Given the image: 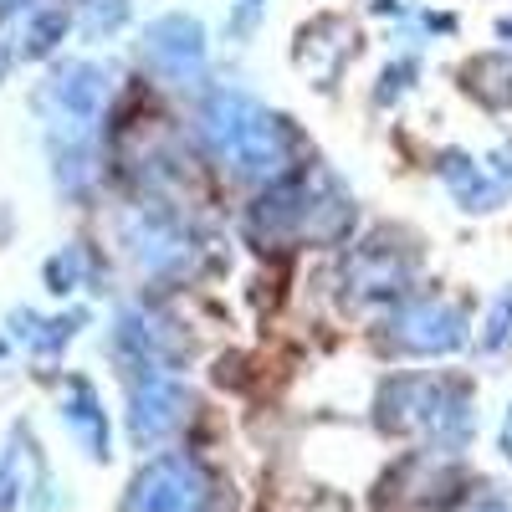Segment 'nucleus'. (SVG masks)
<instances>
[{"mask_svg":"<svg viewBox=\"0 0 512 512\" xmlns=\"http://www.w3.org/2000/svg\"><path fill=\"white\" fill-rule=\"evenodd\" d=\"M139 57L159 82H175V88H195L205 77V31L195 16H159L144 26Z\"/></svg>","mask_w":512,"mask_h":512,"instance_id":"nucleus-6","label":"nucleus"},{"mask_svg":"<svg viewBox=\"0 0 512 512\" xmlns=\"http://www.w3.org/2000/svg\"><path fill=\"white\" fill-rule=\"evenodd\" d=\"M200 134L210 144V154L226 159L236 175L262 180V185H282L297 180V134L241 88H216L200 108Z\"/></svg>","mask_w":512,"mask_h":512,"instance_id":"nucleus-1","label":"nucleus"},{"mask_svg":"<svg viewBox=\"0 0 512 512\" xmlns=\"http://www.w3.org/2000/svg\"><path fill=\"white\" fill-rule=\"evenodd\" d=\"M502 451L512 456V405H507V420H502Z\"/></svg>","mask_w":512,"mask_h":512,"instance_id":"nucleus-19","label":"nucleus"},{"mask_svg":"<svg viewBox=\"0 0 512 512\" xmlns=\"http://www.w3.org/2000/svg\"><path fill=\"white\" fill-rule=\"evenodd\" d=\"M0 67H6V62H0Z\"/></svg>","mask_w":512,"mask_h":512,"instance_id":"nucleus-21","label":"nucleus"},{"mask_svg":"<svg viewBox=\"0 0 512 512\" xmlns=\"http://www.w3.org/2000/svg\"><path fill=\"white\" fill-rule=\"evenodd\" d=\"M231 11H236V26L246 31L256 16H262V0H231Z\"/></svg>","mask_w":512,"mask_h":512,"instance_id":"nucleus-18","label":"nucleus"},{"mask_svg":"<svg viewBox=\"0 0 512 512\" xmlns=\"http://www.w3.org/2000/svg\"><path fill=\"white\" fill-rule=\"evenodd\" d=\"M441 180H446V190L461 200V210H492L507 190L492 180V169H487V159H472V154H461V149H451V154H441Z\"/></svg>","mask_w":512,"mask_h":512,"instance_id":"nucleus-9","label":"nucleus"},{"mask_svg":"<svg viewBox=\"0 0 512 512\" xmlns=\"http://www.w3.org/2000/svg\"><path fill=\"white\" fill-rule=\"evenodd\" d=\"M82 6V26L88 36H113L128 21V0H77Z\"/></svg>","mask_w":512,"mask_h":512,"instance_id":"nucleus-13","label":"nucleus"},{"mask_svg":"<svg viewBox=\"0 0 512 512\" xmlns=\"http://www.w3.org/2000/svg\"><path fill=\"white\" fill-rule=\"evenodd\" d=\"M384 328H390L384 338L415 359H436V354H451L466 344V318L451 303H441V297H410Z\"/></svg>","mask_w":512,"mask_h":512,"instance_id":"nucleus-7","label":"nucleus"},{"mask_svg":"<svg viewBox=\"0 0 512 512\" xmlns=\"http://www.w3.org/2000/svg\"><path fill=\"white\" fill-rule=\"evenodd\" d=\"M466 88L487 108H512V57H477L466 67Z\"/></svg>","mask_w":512,"mask_h":512,"instance_id":"nucleus-12","label":"nucleus"},{"mask_svg":"<svg viewBox=\"0 0 512 512\" xmlns=\"http://www.w3.org/2000/svg\"><path fill=\"white\" fill-rule=\"evenodd\" d=\"M62 420L72 425V436L88 446V456H108V420H103V400L88 379H67L62 390Z\"/></svg>","mask_w":512,"mask_h":512,"instance_id":"nucleus-11","label":"nucleus"},{"mask_svg":"<svg viewBox=\"0 0 512 512\" xmlns=\"http://www.w3.org/2000/svg\"><path fill=\"white\" fill-rule=\"evenodd\" d=\"M26 492V477H21V456L16 451H0V512H11V502Z\"/></svg>","mask_w":512,"mask_h":512,"instance_id":"nucleus-16","label":"nucleus"},{"mask_svg":"<svg viewBox=\"0 0 512 512\" xmlns=\"http://www.w3.org/2000/svg\"><path fill=\"white\" fill-rule=\"evenodd\" d=\"M123 512H221V487L195 456H159L134 477Z\"/></svg>","mask_w":512,"mask_h":512,"instance_id":"nucleus-4","label":"nucleus"},{"mask_svg":"<svg viewBox=\"0 0 512 512\" xmlns=\"http://www.w3.org/2000/svg\"><path fill=\"white\" fill-rule=\"evenodd\" d=\"M507 338H512V287H502L492 297V308L482 318V349H502Z\"/></svg>","mask_w":512,"mask_h":512,"instance_id":"nucleus-14","label":"nucleus"},{"mask_svg":"<svg viewBox=\"0 0 512 512\" xmlns=\"http://www.w3.org/2000/svg\"><path fill=\"white\" fill-rule=\"evenodd\" d=\"M487 169H492V180H497L502 190H512V144H502V149L487 159Z\"/></svg>","mask_w":512,"mask_h":512,"instance_id":"nucleus-17","label":"nucleus"},{"mask_svg":"<svg viewBox=\"0 0 512 512\" xmlns=\"http://www.w3.org/2000/svg\"><path fill=\"white\" fill-rule=\"evenodd\" d=\"M492 512H507V507H492Z\"/></svg>","mask_w":512,"mask_h":512,"instance_id":"nucleus-20","label":"nucleus"},{"mask_svg":"<svg viewBox=\"0 0 512 512\" xmlns=\"http://www.w3.org/2000/svg\"><path fill=\"white\" fill-rule=\"evenodd\" d=\"M128 246H134L139 267L154 272V277L180 272V267H185V256H190L185 231L169 221V216H154V210H134V216H128Z\"/></svg>","mask_w":512,"mask_h":512,"instance_id":"nucleus-8","label":"nucleus"},{"mask_svg":"<svg viewBox=\"0 0 512 512\" xmlns=\"http://www.w3.org/2000/svg\"><path fill=\"white\" fill-rule=\"evenodd\" d=\"M82 277H88V256H82L77 246H67L62 256H52V262H47L52 292H72V287H82Z\"/></svg>","mask_w":512,"mask_h":512,"instance_id":"nucleus-15","label":"nucleus"},{"mask_svg":"<svg viewBox=\"0 0 512 512\" xmlns=\"http://www.w3.org/2000/svg\"><path fill=\"white\" fill-rule=\"evenodd\" d=\"M108 98V72L93 62H62L41 88V123H47L52 175L67 195H82L98 175V118Z\"/></svg>","mask_w":512,"mask_h":512,"instance_id":"nucleus-2","label":"nucleus"},{"mask_svg":"<svg viewBox=\"0 0 512 512\" xmlns=\"http://www.w3.org/2000/svg\"><path fill=\"white\" fill-rule=\"evenodd\" d=\"M67 26H72L67 6H57V0H36V6H26L16 16V41L11 47H16L21 62H41V57L57 52V41L67 36Z\"/></svg>","mask_w":512,"mask_h":512,"instance_id":"nucleus-10","label":"nucleus"},{"mask_svg":"<svg viewBox=\"0 0 512 512\" xmlns=\"http://www.w3.org/2000/svg\"><path fill=\"white\" fill-rule=\"evenodd\" d=\"M185 420V384L169 364L128 369V431L139 446H159Z\"/></svg>","mask_w":512,"mask_h":512,"instance_id":"nucleus-5","label":"nucleus"},{"mask_svg":"<svg viewBox=\"0 0 512 512\" xmlns=\"http://www.w3.org/2000/svg\"><path fill=\"white\" fill-rule=\"evenodd\" d=\"M379 425L384 431H415L425 441H436L446 451H456L472 436V395L456 379H425V374H405L390 379L379 390Z\"/></svg>","mask_w":512,"mask_h":512,"instance_id":"nucleus-3","label":"nucleus"}]
</instances>
